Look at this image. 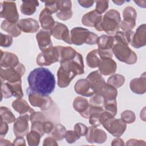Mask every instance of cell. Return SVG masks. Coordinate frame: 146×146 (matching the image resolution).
<instances>
[{
    "label": "cell",
    "mask_w": 146,
    "mask_h": 146,
    "mask_svg": "<svg viewBox=\"0 0 146 146\" xmlns=\"http://www.w3.org/2000/svg\"><path fill=\"white\" fill-rule=\"evenodd\" d=\"M29 87L43 96H48L55 87L54 74L48 68L38 67L32 70L27 78Z\"/></svg>",
    "instance_id": "cell-1"
},
{
    "label": "cell",
    "mask_w": 146,
    "mask_h": 146,
    "mask_svg": "<svg viewBox=\"0 0 146 146\" xmlns=\"http://www.w3.org/2000/svg\"><path fill=\"white\" fill-rule=\"evenodd\" d=\"M57 72L58 85L60 88L68 87L76 76L83 74L84 63L82 55L76 52L75 57L70 60L63 62Z\"/></svg>",
    "instance_id": "cell-2"
},
{
    "label": "cell",
    "mask_w": 146,
    "mask_h": 146,
    "mask_svg": "<svg viewBox=\"0 0 146 146\" xmlns=\"http://www.w3.org/2000/svg\"><path fill=\"white\" fill-rule=\"evenodd\" d=\"M120 22L119 12L115 9H111L102 17V21L94 27L98 31H104L108 35H112L119 31Z\"/></svg>",
    "instance_id": "cell-3"
},
{
    "label": "cell",
    "mask_w": 146,
    "mask_h": 146,
    "mask_svg": "<svg viewBox=\"0 0 146 146\" xmlns=\"http://www.w3.org/2000/svg\"><path fill=\"white\" fill-rule=\"evenodd\" d=\"M101 125L112 136L119 137L125 132L127 124L121 119H116L110 112L104 111L99 116Z\"/></svg>",
    "instance_id": "cell-4"
},
{
    "label": "cell",
    "mask_w": 146,
    "mask_h": 146,
    "mask_svg": "<svg viewBox=\"0 0 146 146\" xmlns=\"http://www.w3.org/2000/svg\"><path fill=\"white\" fill-rule=\"evenodd\" d=\"M70 38L72 44L76 46H80L84 43L94 45L96 44L98 36L87 29L75 27L70 31Z\"/></svg>",
    "instance_id": "cell-5"
},
{
    "label": "cell",
    "mask_w": 146,
    "mask_h": 146,
    "mask_svg": "<svg viewBox=\"0 0 146 146\" xmlns=\"http://www.w3.org/2000/svg\"><path fill=\"white\" fill-rule=\"evenodd\" d=\"M29 102L32 106L39 107L45 113H50V111L55 108V104L49 96H43L34 91L30 87L26 90Z\"/></svg>",
    "instance_id": "cell-6"
},
{
    "label": "cell",
    "mask_w": 146,
    "mask_h": 146,
    "mask_svg": "<svg viewBox=\"0 0 146 146\" xmlns=\"http://www.w3.org/2000/svg\"><path fill=\"white\" fill-rule=\"evenodd\" d=\"M112 52L119 60L127 64H133L137 62V55L129 47L128 45L114 43Z\"/></svg>",
    "instance_id": "cell-7"
},
{
    "label": "cell",
    "mask_w": 146,
    "mask_h": 146,
    "mask_svg": "<svg viewBox=\"0 0 146 146\" xmlns=\"http://www.w3.org/2000/svg\"><path fill=\"white\" fill-rule=\"evenodd\" d=\"M25 67L21 63L15 67L11 68H3L1 67V82L9 83L22 82L21 77L25 75Z\"/></svg>",
    "instance_id": "cell-8"
},
{
    "label": "cell",
    "mask_w": 146,
    "mask_h": 146,
    "mask_svg": "<svg viewBox=\"0 0 146 146\" xmlns=\"http://www.w3.org/2000/svg\"><path fill=\"white\" fill-rule=\"evenodd\" d=\"M126 39L129 44L136 48H139L146 44V25H140L136 31H124Z\"/></svg>",
    "instance_id": "cell-9"
},
{
    "label": "cell",
    "mask_w": 146,
    "mask_h": 146,
    "mask_svg": "<svg viewBox=\"0 0 146 146\" xmlns=\"http://www.w3.org/2000/svg\"><path fill=\"white\" fill-rule=\"evenodd\" d=\"M60 46L52 47L42 51L36 57V62L40 66H47L59 62Z\"/></svg>",
    "instance_id": "cell-10"
},
{
    "label": "cell",
    "mask_w": 146,
    "mask_h": 146,
    "mask_svg": "<svg viewBox=\"0 0 146 146\" xmlns=\"http://www.w3.org/2000/svg\"><path fill=\"white\" fill-rule=\"evenodd\" d=\"M0 17L9 22L17 23L19 19V14L16 3L14 1H5L0 3Z\"/></svg>",
    "instance_id": "cell-11"
},
{
    "label": "cell",
    "mask_w": 146,
    "mask_h": 146,
    "mask_svg": "<svg viewBox=\"0 0 146 146\" xmlns=\"http://www.w3.org/2000/svg\"><path fill=\"white\" fill-rule=\"evenodd\" d=\"M1 92L2 98L5 99L13 96L16 98H22L23 96L22 82L9 83L1 82Z\"/></svg>",
    "instance_id": "cell-12"
},
{
    "label": "cell",
    "mask_w": 146,
    "mask_h": 146,
    "mask_svg": "<svg viewBox=\"0 0 146 146\" xmlns=\"http://www.w3.org/2000/svg\"><path fill=\"white\" fill-rule=\"evenodd\" d=\"M30 114L21 115L14 121L13 132L16 136H24L29 132Z\"/></svg>",
    "instance_id": "cell-13"
},
{
    "label": "cell",
    "mask_w": 146,
    "mask_h": 146,
    "mask_svg": "<svg viewBox=\"0 0 146 146\" xmlns=\"http://www.w3.org/2000/svg\"><path fill=\"white\" fill-rule=\"evenodd\" d=\"M50 33L55 38L62 40L67 44H72L68 29L65 25L60 22H55L54 25L50 30Z\"/></svg>",
    "instance_id": "cell-14"
},
{
    "label": "cell",
    "mask_w": 146,
    "mask_h": 146,
    "mask_svg": "<svg viewBox=\"0 0 146 146\" xmlns=\"http://www.w3.org/2000/svg\"><path fill=\"white\" fill-rule=\"evenodd\" d=\"M85 136L86 140L91 144H102L107 139L105 131L92 125L88 127V131Z\"/></svg>",
    "instance_id": "cell-15"
},
{
    "label": "cell",
    "mask_w": 146,
    "mask_h": 146,
    "mask_svg": "<svg viewBox=\"0 0 146 146\" xmlns=\"http://www.w3.org/2000/svg\"><path fill=\"white\" fill-rule=\"evenodd\" d=\"M86 79L91 83L95 94L100 95L106 83L99 70L90 72L87 76Z\"/></svg>",
    "instance_id": "cell-16"
},
{
    "label": "cell",
    "mask_w": 146,
    "mask_h": 146,
    "mask_svg": "<svg viewBox=\"0 0 146 146\" xmlns=\"http://www.w3.org/2000/svg\"><path fill=\"white\" fill-rule=\"evenodd\" d=\"M36 39L39 48L42 51L47 50L53 47L51 39L50 31L43 29L39 30L36 34Z\"/></svg>",
    "instance_id": "cell-17"
},
{
    "label": "cell",
    "mask_w": 146,
    "mask_h": 146,
    "mask_svg": "<svg viewBox=\"0 0 146 146\" xmlns=\"http://www.w3.org/2000/svg\"><path fill=\"white\" fill-rule=\"evenodd\" d=\"M74 90L76 94L87 97L92 96L95 94L91 83L86 79L78 80L74 85Z\"/></svg>",
    "instance_id": "cell-18"
},
{
    "label": "cell",
    "mask_w": 146,
    "mask_h": 146,
    "mask_svg": "<svg viewBox=\"0 0 146 146\" xmlns=\"http://www.w3.org/2000/svg\"><path fill=\"white\" fill-rule=\"evenodd\" d=\"M72 106L74 110L79 112L81 116L88 119L90 104L86 98L82 96L76 97L74 100Z\"/></svg>",
    "instance_id": "cell-19"
},
{
    "label": "cell",
    "mask_w": 146,
    "mask_h": 146,
    "mask_svg": "<svg viewBox=\"0 0 146 146\" xmlns=\"http://www.w3.org/2000/svg\"><path fill=\"white\" fill-rule=\"evenodd\" d=\"M1 67L9 68L15 67L19 63L18 57L14 53L1 50Z\"/></svg>",
    "instance_id": "cell-20"
},
{
    "label": "cell",
    "mask_w": 146,
    "mask_h": 146,
    "mask_svg": "<svg viewBox=\"0 0 146 146\" xmlns=\"http://www.w3.org/2000/svg\"><path fill=\"white\" fill-rule=\"evenodd\" d=\"M17 23L21 31L25 33H34L39 29L38 21L31 18L20 19Z\"/></svg>",
    "instance_id": "cell-21"
},
{
    "label": "cell",
    "mask_w": 146,
    "mask_h": 146,
    "mask_svg": "<svg viewBox=\"0 0 146 146\" xmlns=\"http://www.w3.org/2000/svg\"><path fill=\"white\" fill-rule=\"evenodd\" d=\"M131 90L136 94H143L146 91V75L144 72L139 78H134L129 83Z\"/></svg>",
    "instance_id": "cell-22"
},
{
    "label": "cell",
    "mask_w": 146,
    "mask_h": 146,
    "mask_svg": "<svg viewBox=\"0 0 146 146\" xmlns=\"http://www.w3.org/2000/svg\"><path fill=\"white\" fill-rule=\"evenodd\" d=\"M98 68L99 71L102 75L108 76L112 75L116 72L117 64L112 58H106L102 60Z\"/></svg>",
    "instance_id": "cell-23"
},
{
    "label": "cell",
    "mask_w": 146,
    "mask_h": 146,
    "mask_svg": "<svg viewBox=\"0 0 146 146\" xmlns=\"http://www.w3.org/2000/svg\"><path fill=\"white\" fill-rule=\"evenodd\" d=\"M39 21L43 30L50 31L55 24V21L52 17V13L47 9H43L40 13Z\"/></svg>",
    "instance_id": "cell-24"
},
{
    "label": "cell",
    "mask_w": 146,
    "mask_h": 146,
    "mask_svg": "<svg viewBox=\"0 0 146 146\" xmlns=\"http://www.w3.org/2000/svg\"><path fill=\"white\" fill-rule=\"evenodd\" d=\"M102 15L98 13L95 10L91 11L85 14L82 18V24L87 27H94L101 21Z\"/></svg>",
    "instance_id": "cell-25"
},
{
    "label": "cell",
    "mask_w": 146,
    "mask_h": 146,
    "mask_svg": "<svg viewBox=\"0 0 146 146\" xmlns=\"http://www.w3.org/2000/svg\"><path fill=\"white\" fill-rule=\"evenodd\" d=\"M12 107L21 115L30 114L34 111V110L29 106L27 102L22 98H17V99L14 100L12 103Z\"/></svg>",
    "instance_id": "cell-26"
},
{
    "label": "cell",
    "mask_w": 146,
    "mask_h": 146,
    "mask_svg": "<svg viewBox=\"0 0 146 146\" xmlns=\"http://www.w3.org/2000/svg\"><path fill=\"white\" fill-rule=\"evenodd\" d=\"M104 111L101 107L92 106L90 104L89 108V123L92 126L98 127L101 125L99 121V116L102 112Z\"/></svg>",
    "instance_id": "cell-27"
},
{
    "label": "cell",
    "mask_w": 146,
    "mask_h": 146,
    "mask_svg": "<svg viewBox=\"0 0 146 146\" xmlns=\"http://www.w3.org/2000/svg\"><path fill=\"white\" fill-rule=\"evenodd\" d=\"M115 40L113 36L109 35H102L98 37L97 43L98 49L101 50H112Z\"/></svg>",
    "instance_id": "cell-28"
},
{
    "label": "cell",
    "mask_w": 146,
    "mask_h": 146,
    "mask_svg": "<svg viewBox=\"0 0 146 146\" xmlns=\"http://www.w3.org/2000/svg\"><path fill=\"white\" fill-rule=\"evenodd\" d=\"M1 29L7 32L12 37H17L21 34V30L19 29L17 23H13L4 20L1 25Z\"/></svg>",
    "instance_id": "cell-29"
},
{
    "label": "cell",
    "mask_w": 146,
    "mask_h": 146,
    "mask_svg": "<svg viewBox=\"0 0 146 146\" xmlns=\"http://www.w3.org/2000/svg\"><path fill=\"white\" fill-rule=\"evenodd\" d=\"M39 6L38 1H23L20 6L21 13L26 15H33L36 10V7Z\"/></svg>",
    "instance_id": "cell-30"
},
{
    "label": "cell",
    "mask_w": 146,
    "mask_h": 146,
    "mask_svg": "<svg viewBox=\"0 0 146 146\" xmlns=\"http://www.w3.org/2000/svg\"><path fill=\"white\" fill-rule=\"evenodd\" d=\"M102 59L100 58L98 49H95L88 53L86 56L87 66L90 68L98 67Z\"/></svg>",
    "instance_id": "cell-31"
},
{
    "label": "cell",
    "mask_w": 146,
    "mask_h": 146,
    "mask_svg": "<svg viewBox=\"0 0 146 146\" xmlns=\"http://www.w3.org/2000/svg\"><path fill=\"white\" fill-rule=\"evenodd\" d=\"M75 50L71 47H63L60 46V58L59 62L62 63L73 59L76 54Z\"/></svg>",
    "instance_id": "cell-32"
},
{
    "label": "cell",
    "mask_w": 146,
    "mask_h": 146,
    "mask_svg": "<svg viewBox=\"0 0 146 146\" xmlns=\"http://www.w3.org/2000/svg\"><path fill=\"white\" fill-rule=\"evenodd\" d=\"M0 114H1V120L7 123V124H11L14 123L16 119L11 112L10 108L2 106L0 108Z\"/></svg>",
    "instance_id": "cell-33"
},
{
    "label": "cell",
    "mask_w": 146,
    "mask_h": 146,
    "mask_svg": "<svg viewBox=\"0 0 146 146\" xmlns=\"http://www.w3.org/2000/svg\"><path fill=\"white\" fill-rule=\"evenodd\" d=\"M104 99H114L117 95V89L106 83L101 93Z\"/></svg>",
    "instance_id": "cell-34"
},
{
    "label": "cell",
    "mask_w": 146,
    "mask_h": 146,
    "mask_svg": "<svg viewBox=\"0 0 146 146\" xmlns=\"http://www.w3.org/2000/svg\"><path fill=\"white\" fill-rule=\"evenodd\" d=\"M66 132V129L64 125L61 124H57L54 125L51 135L56 141H59L62 140L64 138Z\"/></svg>",
    "instance_id": "cell-35"
},
{
    "label": "cell",
    "mask_w": 146,
    "mask_h": 146,
    "mask_svg": "<svg viewBox=\"0 0 146 146\" xmlns=\"http://www.w3.org/2000/svg\"><path fill=\"white\" fill-rule=\"evenodd\" d=\"M125 82V78L123 75L120 74H114L110 76L108 80L107 83L113 86L115 88H118L121 87Z\"/></svg>",
    "instance_id": "cell-36"
},
{
    "label": "cell",
    "mask_w": 146,
    "mask_h": 146,
    "mask_svg": "<svg viewBox=\"0 0 146 146\" xmlns=\"http://www.w3.org/2000/svg\"><path fill=\"white\" fill-rule=\"evenodd\" d=\"M104 110L113 116H115L117 114V102L116 99H104L103 104Z\"/></svg>",
    "instance_id": "cell-37"
},
{
    "label": "cell",
    "mask_w": 146,
    "mask_h": 146,
    "mask_svg": "<svg viewBox=\"0 0 146 146\" xmlns=\"http://www.w3.org/2000/svg\"><path fill=\"white\" fill-rule=\"evenodd\" d=\"M41 137L40 134L34 130H31L30 132L26 134V139L28 144L30 146L38 145Z\"/></svg>",
    "instance_id": "cell-38"
},
{
    "label": "cell",
    "mask_w": 146,
    "mask_h": 146,
    "mask_svg": "<svg viewBox=\"0 0 146 146\" xmlns=\"http://www.w3.org/2000/svg\"><path fill=\"white\" fill-rule=\"evenodd\" d=\"M121 119L126 124H131L135 121L136 116L132 111L125 110L121 113Z\"/></svg>",
    "instance_id": "cell-39"
},
{
    "label": "cell",
    "mask_w": 146,
    "mask_h": 146,
    "mask_svg": "<svg viewBox=\"0 0 146 146\" xmlns=\"http://www.w3.org/2000/svg\"><path fill=\"white\" fill-rule=\"evenodd\" d=\"M136 25L135 19H123L120 23V27L123 31H131Z\"/></svg>",
    "instance_id": "cell-40"
},
{
    "label": "cell",
    "mask_w": 146,
    "mask_h": 146,
    "mask_svg": "<svg viewBox=\"0 0 146 146\" xmlns=\"http://www.w3.org/2000/svg\"><path fill=\"white\" fill-rule=\"evenodd\" d=\"M123 17L124 18L123 19H129L136 20L137 13L135 9L132 6H127L123 11Z\"/></svg>",
    "instance_id": "cell-41"
},
{
    "label": "cell",
    "mask_w": 146,
    "mask_h": 146,
    "mask_svg": "<svg viewBox=\"0 0 146 146\" xmlns=\"http://www.w3.org/2000/svg\"><path fill=\"white\" fill-rule=\"evenodd\" d=\"M80 136L74 130L66 131L64 138L67 143L69 144L74 143L77 140L79 139Z\"/></svg>",
    "instance_id": "cell-42"
},
{
    "label": "cell",
    "mask_w": 146,
    "mask_h": 146,
    "mask_svg": "<svg viewBox=\"0 0 146 146\" xmlns=\"http://www.w3.org/2000/svg\"><path fill=\"white\" fill-rule=\"evenodd\" d=\"M89 104L92 106L101 107L103 108L104 98L100 95L94 94L91 96L89 100Z\"/></svg>",
    "instance_id": "cell-43"
},
{
    "label": "cell",
    "mask_w": 146,
    "mask_h": 146,
    "mask_svg": "<svg viewBox=\"0 0 146 146\" xmlns=\"http://www.w3.org/2000/svg\"><path fill=\"white\" fill-rule=\"evenodd\" d=\"M45 8L51 11L52 14L58 13L59 11V1H47L43 2Z\"/></svg>",
    "instance_id": "cell-44"
},
{
    "label": "cell",
    "mask_w": 146,
    "mask_h": 146,
    "mask_svg": "<svg viewBox=\"0 0 146 146\" xmlns=\"http://www.w3.org/2000/svg\"><path fill=\"white\" fill-rule=\"evenodd\" d=\"M95 2L96 7L95 10L101 15L108 8V1H96Z\"/></svg>",
    "instance_id": "cell-45"
},
{
    "label": "cell",
    "mask_w": 146,
    "mask_h": 146,
    "mask_svg": "<svg viewBox=\"0 0 146 146\" xmlns=\"http://www.w3.org/2000/svg\"><path fill=\"white\" fill-rule=\"evenodd\" d=\"M30 121L33 123L35 121H46V116L44 115L43 112L39 111H33L30 114Z\"/></svg>",
    "instance_id": "cell-46"
},
{
    "label": "cell",
    "mask_w": 146,
    "mask_h": 146,
    "mask_svg": "<svg viewBox=\"0 0 146 146\" xmlns=\"http://www.w3.org/2000/svg\"><path fill=\"white\" fill-rule=\"evenodd\" d=\"M13 43V38L10 35L1 33L0 45L1 47H8L11 46Z\"/></svg>",
    "instance_id": "cell-47"
},
{
    "label": "cell",
    "mask_w": 146,
    "mask_h": 146,
    "mask_svg": "<svg viewBox=\"0 0 146 146\" xmlns=\"http://www.w3.org/2000/svg\"><path fill=\"white\" fill-rule=\"evenodd\" d=\"M80 136H85L88 131V127L83 123H78L74 125V129Z\"/></svg>",
    "instance_id": "cell-48"
},
{
    "label": "cell",
    "mask_w": 146,
    "mask_h": 146,
    "mask_svg": "<svg viewBox=\"0 0 146 146\" xmlns=\"http://www.w3.org/2000/svg\"><path fill=\"white\" fill-rule=\"evenodd\" d=\"M43 123L44 121H35L31 123V130H34L39 132L42 136L45 133L43 130Z\"/></svg>",
    "instance_id": "cell-49"
},
{
    "label": "cell",
    "mask_w": 146,
    "mask_h": 146,
    "mask_svg": "<svg viewBox=\"0 0 146 146\" xmlns=\"http://www.w3.org/2000/svg\"><path fill=\"white\" fill-rule=\"evenodd\" d=\"M59 11H67L72 10V2L70 0L59 1Z\"/></svg>",
    "instance_id": "cell-50"
},
{
    "label": "cell",
    "mask_w": 146,
    "mask_h": 146,
    "mask_svg": "<svg viewBox=\"0 0 146 146\" xmlns=\"http://www.w3.org/2000/svg\"><path fill=\"white\" fill-rule=\"evenodd\" d=\"M56 17L62 21H67L72 16V10L68 11H58L56 14Z\"/></svg>",
    "instance_id": "cell-51"
},
{
    "label": "cell",
    "mask_w": 146,
    "mask_h": 146,
    "mask_svg": "<svg viewBox=\"0 0 146 146\" xmlns=\"http://www.w3.org/2000/svg\"><path fill=\"white\" fill-rule=\"evenodd\" d=\"M146 143L144 140L131 139L127 140L125 145H145Z\"/></svg>",
    "instance_id": "cell-52"
},
{
    "label": "cell",
    "mask_w": 146,
    "mask_h": 146,
    "mask_svg": "<svg viewBox=\"0 0 146 146\" xmlns=\"http://www.w3.org/2000/svg\"><path fill=\"white\" fill-rule=\"evenodd\" d=\"M54 125L51 121H45L43 123V130L45 133H51Z\"/></svg>",
    "instance_id": "cell-53"
},
{
    "label": "cell",
    "mask_w": 146,
    "mask_h": 146,
    "mask_svg": "<svg viewBox=\"0 0 146 146\" xmlns=\"http://www.w3.org/2000/svg\"><path fill=\"white\" fill-rule=\"evenodd\" d=\"M9 130V127L7 123L1 120V128H0V136L1 138H3L7 133Z\"/></svg>",
    "instance_id": "cell-54"
},
{
    "label": "cell",
    "mask_w": 146,
    "mask_h": 146,
    "mask_svg": "<svg viewBox=\"0 0 146 146\" xmlns=\"http://www.w3.org/2000/svg\"><path fill=\"white\" fill-rule=\"evenodd\" d=\"M43 145H58V144L57 143L56 140L54 137H52V136H48L44 140Z\"/></svg>",
    "instance_id": "cell-55"
},
{
    "label": "cell",
    "mask_w": 146,
    "mask_h": 146,
    "mask_svg": "<svg viewBox=\"0 0 146 146\" xmlns=\"http://www.w3.org/2000/svg\"><path fill=\"white\" fill-rule=\"evenodd\" d=\"M79 5L84 8H89L94 5L95 1H88V0H79L78 1Z\"/></svg>",
    "instance_id": "cell-56"
},
{
    "label": "cell",
    "mask_w": 146,
    "mask_h": 146,
    "mask_svg": "<svg viewBox=\"0 0 146 146\" xmlns=\"http://www.w3.org/2000/svg\"><path fill=\"white\" fill-rule=\"evenodd\" d=\"M14 145H26L25 140L23 136H17L13 142Z\"/></svg>",
    "instance_id": "cell-57"
},
{
    "label": "cell",
    "mask_w": 146,
    "mask_h": 146,
    "mask_svg": "<svg viewBox=\"0 0 146 146\" xmlns=\"http://www.w3.org/2000/svg\"><path fill=\"white\" fill-rule=\"evenodd\" d=\"M124 145V142L123 139L117 137L116 139H114L111 143V145L112 146H115V145Z\"/></svg>",
    "instance_id": "cell-58"
},
{
    "label": "cell",
    "mask_w": 146,
    "mask_h": 146,
    "mask_svg": "<svg viewBox=\"0 0 146 146\" xmlns=\"http://www.w3.org/2000/svg\"><path fill=\"white\" fill-rule=\"evenodd\" d=\"M13 145V143H11L10 141L4 139L3 138L0 139V145L3 146V145Z\"/></svg>",
    "instance_id": "cell-59"
},
{
    "label": "cell",
    "mask_w": 146,
    "mask_h": 146,
    "mask_svg": "<svg viewBox=\"0 0 146 146\" xmlns=\"http://www.w3.org/2000/svg\"><path fill=\"white\" fill-rule=\"evenodd\" d=\"M134 2L137 4V6H139L140 7L145 8L146 7V1H134Z\"/></svg>",
    "instance_id": "cell-60"
},
{
    "label": "cell",
    "mask_w": 146,
    "mask_h": 146,
    "mask_svg": "<svg viewBox=\"0 0 146 146\" xmlns=\"http://www.w3.org/2000/svg\"><path fill=\"white\" fill-rule=\"evenodd\" d=\"M125 1H120V0H113L112 1V2L113 3H114L115 4H116V5H123L124 2H125Z\"/></svg>",
    "instance_id": "cell-61"
},
{
    "label": "cell",
    "mask_w": 146,
    "mask_h": 146,
    "mask_svg": "<svg viewBox=\"0 0 146 146\" xmlns=\"http://www.w3.org/2000/svg\"><path fill=\"white\" fill-rule=\"evenodd\" d=\"M144 113H143V112H142V111H141V112H140V118H141V119L142 120H143L144 121H145V110L144 111V112H143Z\"/></svg>",
    "instance_id": "cell-62"
}]
</instances>
